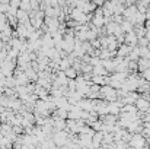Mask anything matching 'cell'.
Segmentation results:
<instances>
[{
  "instance_id": "1",
  "label": "cell",
  "mask_w": 150,
  "mask_h": 149,
  "mask_svg": "<svg viewBox=\"0 0 150 149\" xmlns=\"http://www.w3.org/2000/svg\"><path fill=\"white\" fill-rule=\"evenodd\" d=\"M71 139H74V135H70L67 130H63V132H54L52 135V140H54V145L57 148H64L67 146Z\"/></svg>"
},
{
  "instance_id": "2",
  "label": "cell",
  "mask_w": 150,
  "mask_h": 149,
  "mask_svg": "<svg viewBox=\"0 0 150 149\" xmlns=\"http://www.w3.org/2000/svg\"><path fill=\"white\" fill-rule=\"evenodd\" d=\"M134 105L137 107L140 115H142V114H146V113L150 111V99L147 98V95H140V98L136 101Z\"/></svg>"
},
{
  "instance_id": "3",
  "label": "cell",
  "mask_w": 150,
  "mask_h": 149,
  "mask_svg": "<svg viewBox=\"0 0 150 149\" xmlns=\"http://www.w3.org/2000/svg\"><path fill=\"white\" fill-rule=\"evenodd\" d=\"M137 13H139V9H137V6H136V3H134V4H131V6H127V7H125V10H124L122 16H124V19H125V21L133 22V19L136 18V15H137Z\"/></svg>"
},
{
  "instance_id": "4",
  "label": "cell",
  "mask_w": 150,
  "mask_h": 149,
  "mask_svg": "<svg viewBox=\"0 0 150 149\" xmlns=\"http://www.w3.org/2000/svg\"><path fill=\"white\" fill-rule=\"evenodd\" d=\"M124 44L130 46V47H137L139 46V37L134 32L130 34H124Z\"/></svg>"
},
{
  "instance_id": "5",
  "label": "cell",
  "mask_w": 150,
  "mask_h": 149,
  "mask_svg": "<svg viewBox=\"0 0 150 149\" xmlns=\"http://www.w3.org/2000/svg\"><path fill=\"white\" fill-rule=\"evenodd\" d=\"M134 48V47H130V46H127V44H121L118 50H117V57H121V58H127L128 56H130V53H131V50Z\"/></svg>"
},
{
  "instance_id": "6",
  "label": "cell",
  "mask_w": 150,
  "mask_h": 149,
  "mask_svg": "<svg viewBox=\"0 0 150 149\" xmlns=\"http://www.w3.org/2000/svg\"><path fill=\"white\" fill-rule=\"evenodd\" d=\"M137 66H139V72L142 75L143 72H146L147 69H150V60L149 58H140L137 61Z\"/></svg>"
},
{
  "instance_id": "7",
  "label": "cell",
  "mask_w": 150,
  "mask_h": 149,
  "mask_svg": "<svg viewBox=\"0 0 150 149\" xmlns=\"http://www.w3.org/2000/svg\"><path fill=\"white\" fill-rule=\"evenodd\" d=\"M92 75L93 76H109V72L103 67V66H96V67H93V70H92Z\"/></svg>"
},
{
  "instance_id": "8",
  "label": "cell",
  "mask_w": 150,
  "mask_h": 149,
  "mask_svg": "<svg viewBox=\"0 0 150 149\" xmlns=\"http://www.w3.org/2000/svg\"><path fill=\"white\" fill-rule=\"evenodd\" d=\"M121 29H122L124 34H130V32H134V25L130 21H125L124 19V22L121 24Z\"/></svg>"
},
{
  "instance_id": "9",
  "label": "cell",
  "mask_w": 150,
  "mask_h": 149,
  "mask_svg": "<svg viewBox=\"0 0 150 149\" xmlns=\"http://www.w3.org/2000/svg\"><path fill=\"white\" fill-rule=\"evenodd\" d=\"M64 73H66V76H67V79H69V81H71V79H76V78L79 76V73H77V70H76L74 67H70V69H67Z\"/></svg>"
},
{
  "instance_id": "10",
  "label": "cell",
  "mask_w": 150,
  "mask_h": 149,
  "mask_svg": "<svg viewBox=\"0 0 150 149\" xmlns=\"http://www.w3.org/2000/svg\"><path fill=\"white\" fill-rule=\"evenodd\" d=\"M21 10H25V12H28V13H31L32 12V7H31V1L29 0H23V1H21V7H19Z\"/></svg>"
},
{
  "instance_id": "11",
  "label": "cell",
  "mask_w": 150,
  "mask_h": 149,
  "mask_svg": "<svg viewBox=\"0 0 150 149\" xmlns=\"http://www.w3.org/2000/svg\"><path fill=\"white\" fill-rule=\"evenodd\" d=\"M139 47H149V40H147L146 37L140 38V40H139Z\"/></svg>"
},
{
  "instance_id": "12",
  "label": "cell",
  "mask_w": 150,
  "mask_h": 149,
  "mask_svg": "<svg viewBox=\"0 0 150 149\" xmlns=\"http://www.w3.org/2000/svg\"><path fill=\"white\" fill-rule=\"evenodd\" d=\"M142 78H143L144 81L150 82V69H147L146 72H143V73H142Z\"/></svg>"
}]
</instances>
